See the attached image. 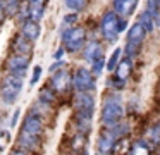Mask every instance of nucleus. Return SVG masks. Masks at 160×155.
<instances>
[{
  "instance_id": "0eeeda50",
  "label": "nucleus",
  "mask_w": 160,
  "mask_h": 155,
  "mask_svg": "<svg viewBox=\"0 0 160 155\" xmlns=\"http://www.w3.org/2000/svg\"><path fill=\"white\" fill-rule=\"evenodd\" d=\"M72 86L76 91H93L97 86L95 74L88 67H78L72 76Z\"/></svg>"
},
{
  "instance_id": "c756f323",
  "label": "nucleus",
  "mask_w": 160,
  "mask_h": 155,
  "mask_svg": "<svg viewBox=\"0 0 160 155\" xmlns=\"http://www.w3.org/2000/svg\"><path fill=\"white\" fill-rule=\"evenodd\" d=\"M42 72H43V69L40 67V65H36L35 69H33V74H31V79H29V86H36V83L40 81V78H42Z\"/></svg>"
},
{
  "instance_id": "f8f14e48",
  "label": "nucleus",
  "mask_w": 160,
  "mask_h": 155,
  "mask_svg": "<svg viewBox=\"0 0 160 155\" xmlns=\"http://www.w3.org/2000/svg\"><path fill=\"white\" fill-rule=\"evenodd\" d=\"M105 57V50L103 47H102L98 41H88L86 45H84L83 48V59L88 62V64H93L95 60H98V59Z\"/></svg>"
},
{
  "instance_id": "e433bc0d",
  "label": "nucleus",
  "mask_w": 160,
  "mask_h": 155,
  "mask_svg": "<svg viewBox=\"0 0 160 155\" xmlns=\"http://www.w3.org/2000/svg\"><path fill=\"white\" fill-rule=\"evenodd\" d=\"M2 134H4V129H2V124H0V138H2Z\"/></svg>"
},
{
  "instance_id": "5701e85b",
  "label": "nucleus",
  "mask_w": 160,
  "mask_h": 155,
  "mask_svg": "<svg viewBox=\"0 0 160 155\" xmlns=\"http://www.w3.org/2000/svg\"><path fill=\"white\" fill-rule=\"evenodd\" d=\"M138 23L141 24L143 28H145L146 33H150V31H153V28H155V17L152 16V14L148 12V10H143L141 14L138 16Z\"/></svg>"
},
{
  "instance_id": "393cba45",
  "label": "nucleus",
  "mask_w": 160,
  "mask_h": 155,
  "mask_svg": "<svg viewBox=\"0 0 160 155\" xmlns=\"http://www.w3.org/2000/svg\"><path fill=\"white\" fill-rule=\"evenodd\" d=\"M64 3H66V7L71 9L72 12H81V10L88 5V0H66Z\"/></svg>"
},
{
  "instance_id": "a211bd4d",
  "label": "nucleus",
  "mask_w": 160,
  "mask_h": 155,
  "mask_svg": "<svg viewBox=\"0 0 160 155\" xmlns=\"http://www.w3.org/2000/svg\"><path fill=\"white\" fill-rule=\"evenodd\" d=\"M86 143H88L86 134H84V133H78V131H76V134H72V138H71V141H69L71 150L76 152L78 155H79L81 152H84V147H86Z\"/></svg>"
},
{
  "instance_id": "f03ea898",
  "label": "nucleus",
  "mask_w": 160,
  "mask_h": 155,
  "mask_svg": "<svg viewBox=\"0 0 160 155\" xmlns=\"http://www.w3.org/2000/svg\"><path fill=\"white\" fill-rule=\"evenodd\" d=\"M22 88H24V78H19V76L7 72V76H4V79L0 83V98H2V102L5 105L16 103Z\"/></svg>"
},
{
  "instance_id": "9d476101",
  "label": "nucleus",
  "mask_w": 160,
  "mask_h": 155,
  "mask_svg": "<svg viewBox=\"0 0 160 155\" xmlns=\"http://www.w3.org/2000/svg\"><path fill=\"white\" fill-rule=\"evenodd\" d=\"M48 85L55 90L57 93H66L72 86V76L67 69H59V71L52 72V78L48 79Z\"/></svg>"
},
{
  "instance_id": "6ab92c4d",
  "label": "nucleus",
  "mask_w": 160,
  "mask_h": 155,
  "mask_svg": "<svg viewBox=\"0 0 160 155\" xmlns=\"http://www.w3.org/2000/svg\"><path fill=\"white\" fill-rule=\"evenodd\" d=\"M38 100L43 102V103H47V105H53V103L57 102V91L50 85H47V86H43V88L40 90Z\"/></svg>"
},
{
  "instance_id": "1a4fd4ad",
  "label": "nucleus",
  "mask_w": 160,
  "mask_h": 155,
  "mask_svg": "<svg viewBox=\"0 0 160 155\" xmlns=\"http://www.w3.org/2000/svg\"><path fill=\"white\" fill-rule=\"evenodd\" d=\"M31 64V57L29 55H22V54H12L11 57L5 62V69H7L9 74L19 76V78H24L28 67Z\"/></svg>"
},
{
  "instance_id": "c85d7f7f",
  "label": "nucleus",
  "mask_w": 160,
  "mask_h": 155,
  "mask_svg": "<svg viewBox=\"0 0 160 155\" xmlns=\"http://www.w3.org/2000/svg\"><path fill=\"white\" fill-rule=\"evenodd\" d=\"M105 57H102V59H98V60H95L93 64H91V72H93L95 76H100L102 72H103V69H105Z\"/></svg>"
},
{
  "instance_id": "4c0bfd02",
  "label": "nucleus",
  "mask_w": 160,
  "mask_h": 155,
  "mask_svg": "<svg viewBox=\"0 0 160 155\" xmlns=\"http://www.w3.org/2000/svg\"><path fill=\"white\" fill-rule=\"evenodd\" d=\"M21 2H28V0H21Z\"/></svg>"
},
{
  "instance_id": "7ed1b4c3",
  "label": "nucleus",
  "mask_w": 160,
  "mask_h": 155,
  "mask_svg": "<svg viewBox=\"0 0 160 155\" xmlns=\"http://www.w3.org/2000/svg\"><path fill=\"white\" fill-rule=\"evenodd\" d=\"M86 45V29L81 26H72L64 29L62 33V47L69 54H78Z\"/></svg>"
},
{
  "instance_id": "4be33fe9",
  "label": "nucleus",
  "mask_w": 160,
  "mask_h": 155,
  "mask_svg": "<svg viewBox=\"0 0 160 155\" xmlns=\"http://www.w3.org/2000/svg\"><path fill=\"white\" fill-rule=\"evenodd\" d=\"M107 129L110 131V133L114 134L117 140H124V138L129 134V131H131V126H129L128 122H124V121H121V122H117L115 126L107 127Z\"/></svg>"
},
{
  "instance_id": "473e14b6",
  "label": "nucleus",
  "mask_w": 160,
  "mask_h": 155,
  "mask_svg": "<svg viewBox=\"0 0 160 155\" xmlns=\"http://www.w3.org/2000/svg\"><path fill=\"white\" fill-rule=\"evenodd\" d=\"M62 67H66V62H64V60H57L55 64L50 65V72H55V71H59V69H62Z\"/></svg>"
},
{
  "instance_id": "7c9ffc66",
  "label": "nucleus",
  "mask_w": 160,
  "mask_h": 155,
  "mask_svg": "<svg viewBox=\"0 0 160 155\" xmlns=\"http://www.w3.org/2000/svg\"><path fill=\"white\" fill-rule=\"evenodd\" d=\"M129 26V23H128V17H121L119 16V21H117V31H119V34L122 33V31L126 29V28Z\"/></svg>"
},
{
  "instance_id": "f704fd0d",
  "label": "nucleus",
  "mask_w": 160,
  "mask_h": 155,
  "mask_svg": "<svg viewBox=\"0 0 160 155\" xmlns=\"http://www.w3.org/2000/svg\"><path fill=\"white\" fill-rule=\"evenodd\" d=\"M11 155H29V152L28 150H24V148H16V150H12L11 152Z\"/></svg>"
},
{
  "instance_id": "412c9836",
  "label": "nucleus",
  "mask_w": 160,
  "mask_h": 155,
  "mask_svg": "<svg viewBox=\"0 0 160 155\" xmlns=\"http://www.w3.org/2000/svg\"><path fill=\"white\" fill-rule=\"evenodd\" d=\"M91 121L93 117H84V116H74V127L78 133L88 134L91 131Z\"/></svg>"
},
{
  "instance_id": "bb28decb",
  "label": "nucleus",
  "mask_w": 160,
  "mask_h": 155,
  "mask_svg": "<svg viewBox=\"0 0 160 155\" xmlns=\"http://www.w3.org/2000/svg\"><path fill=\"white\" fill-rule=\"evenodd\" d=\"M107 85L110 86L114 91H119V90H124V86H126V81L124 79H121V78H117V76H112V78H108V81H107Z\"/></svg>"
},
{
  "instance_id": "2eb2a0df",
  "label": "nucleus",
  "mask_w": 160,
  "mask_h": 155,
  "mask_svg": "<svg viewBox=\"0 0 160 155\" xmlns=\"http://www.w3.org/2000/svg\"><path fill=\"white\" fill-rule=\"evenodd\" d=\"M21 34H24L26 38H29L31 41H36L42 34V28H40V23L38 21H33V19H28L21 24Z\"/></svg>"
},
{
  "instance_id": "423d86ee",
  "label": "nucleus",
  "mask_w": 160,
  "mask_h": 155,
  "mask_svg": "<svg viewBox=\"0 0 160 155\" xmlns=\"http://www.w3.org/2000/svg\"><path fill=\"white\" fill-rule=\"evenodd\" d=\"M117 21H119V16L115 12H105L103 17L100 21V33L103 36L105 41L108 43H115L119 38V31H117Z\"/></svg>"
},
{
  "instance_id": "ddd939ff",
  "label": "nucleus",
  "mask_w": 160,
  "mask_h": 155,
  "mask_svg": "<svg viewBox=\"0 0 160 155\" xmlns=\"http://www.w3.org/2000/svg\"><path fill=\"white\" fill-rule=\"evenodd\" d=\"M12 52H14V54H22V55H31L33 41L29 40V38H26L24 34L19 33L18 36H14V40H12Z\"/></svg>"
},
{
  "instance_id": "c9c22d12",
  "label": "nucleus",
  "mask_w": 160,
  "mask_h": 155,
  "mask_svg": "<svg viewBox=\"0 0 160 155\" xmlns=\"http://www.w3.org/2000/svg\"><path fill=\"white\" fill-rule=\"evenodd\" d=\"M4 16H5V2L4 0H0V23H2Z\"/></svg>"
},
{
  "instance_id": "dca6fc26",
  "label": "nucleus",
  "mask_w": 160,
  "mask_h": 155,
  "mask_svg": "<svg viewBox=\"0 0 160 155\" xmlns=\"http://www.w3.org/2000/svg\"><path fill=\"white\" fill-rule=\"evenodd\" d=\"M129 155H153L152 145L148 143L146 138H138L132 141L131 148H129Z\"/></svg>"
},
{
  "instance_id": "9b49d317",
  "label": "nucleus",
  "mask_w": 160,
  "mask_h": 155,
  "mask_svg": "<svg viewBox=\"0 0 160 155\" xmlns=\"http://www.w3.org/2000/svg\"><path fill=\"white\" fill-rule=\"evenodd\" d=\"M117 143H119V140L108 129L102 131V133L98 134V140H97V153L98 155L114 153L115 148H117Z\"/></svg>"
},
{
  "instance_id": "2f4dec72",
  "label": "nucleus",
  "mask_w": 160,
  "mask_h": 155,
  "mask_svg": "<svg viewBox=\"0 0 160 155\" xmlns=\"http://www.w3.org/2000/svg\"><path fill=\"white\" fill-rule=\"evenodd\" d=\"M19 116H21V110L16 109V110H14V114H12V117H11V124H9V126L14 127L16 124H18V121H19Z\"/></svg>"
},
{
  "instance_id": "4468645a",
  "label": "nucleus",
  "mask_w": 160,
  "mask_h": 155,
  "mask_svg": "<svg viewBox=\"0 0 160 155\" xmlns=\"http://www.w3.org/2000/svg\"><path fill=\"white\" fill-rule=\"evenodd\" d=\"M136 3L138 0H112V5H114V12L121 17H128L134 12Z\"/></svg>"
},
{
  "instance_id": "20e7f679",
  "label": "nucleus",
  "mask_w": 160,
  "mask_h": 155,
  "mask_svg": "<svg viewBox=\"0 0 160 155\" xmlns=\"http://www.w3.org/2000/svg\"><path fill=\"white\" fill-rule=\"evenodd\" d=\"M145 36H146V31L139 23H134L132 26H129L128 40H126V47H124V54H126L124 57H129V59L136 57L143 41H145Z\"/></svg>"
},
{
  "instance_id": "6e6552de",
  "label": "nucleus",
  "mask_w": 160,
  "mask_h": 155,
  "mask_svg": "<svg viewBox=\"0 0 160 155\" xmlns=\"http://www.w3.org/2000/svg\"><path fill=\"white\" fill-rule=\"evenodd\" d=\"M43 129H45L43 119L40 116H36V114L29 112V114H26L24 121H22V127L19 129V133L26 134V136H31V138H36V140H42Z\"/></svg>"
},
{
  "instance_id": "58836bf2",
  "label": "nucleus",
  "mask_w": 160,
  "mask_h": 155,
  "mask_svg": "<svg viewBox=\"0 0 160 155\" xmlns=\"http://www.w3.org/2000/svg\"><path fill=\"white\" fill-rule=\"evenodd\" d=\"M158 3H160V0H158Z\"/></svg>"
},
{
  "instance_id": "39448f33",
  "label": "nucleus",
  "mask_w": 160,
  "mask_h": 155,
  "mask_svg": "<svg viewBox=\"0 0 160 155\" xmlns=\"http://www.w3.org/2000/svg\"><path fill=\"white\" fill-rule=\"evenodd\" d=\"M72 107L76 116L93 117V112H95L93 91H76V95L72 98Z\"/></svg>"
},
{
  "instance_id": "aec40b11",
  "label": "nucleus",
  "mask_w": 160,
  "mask_h": 155,
  "mask_svg": "<svg viewBox=\"0 0 160 155\" xmlns=\"http://www.w3.org/2000/svg\"><path fill=\"white\" fill-rule=\"evenodd\" d=\"M146 140L152 147L160 148V121L158 122H153L152 126L146 129Z\"/></svg>"
},
{
  "instance_id": "b1692460",
  "label": "nucleus",
  "mask_w": 160,
  "mask_h": 155,
  "mask_svg": "<svg viewBox=\"0 0 160 155\" xmlns=\"http://www.w3.org/2000/svg\"><path fill=\"white\" fill-rule=\"evenodd\" d=\"M122 54H124V48H121V47L114 48V52H112L110 59H108V60H107V64H105L107 71H110V72H114V71H115L117 64L121 62V59H122Z\"/></svg>"
},
{
  "instance_id": "a878e982",
  "label": "nucleus",
  "mask_w": 160,
  "mask_h": 155,
  "mask_svg": "<svg viewBox=\"0 0 160 155\" xmlns=\"http://www.w3.org/2000/svg\"><path fill=\"white\" fill-rule=\"evenodd\" d=\"M145 9L148 10L155 19H158V17H160V3H158V0H146V7H145Z\"/></svg>"
},
{
  "instance_id": "cd10ccee",
  "label": "nucleus",
  "mask_w": 160,
  "mask_h": 155,
  "mask_svg": "<svg viewBox=\"0 0 160 155\" xmlns=\"http://www.w3.org/2000/svg\"><path fill=\"white\" fill-rule=\"evenodd\" d=\"M78 17H79V14L78 12H71V14H66V16L62 17V28H72L74 23H78Z\"/></svg>"
},
{
  "instance_id": "f3484780",
  "label": "nucleus",
  "mask_w": 160,
  "mask_h": 155,
  "mask_svg": "<svg viewBox=\"0 0 160 155\" xmlns=\"http://www.w3.org/2000/svg\"><path fill=\"white\" fill-rule=\"evenodd\" d=\"M115 76L121 79H124V81H128V78L131 76L132 72V59L129 57H122L121 62L117 64V67H115Z\"/></svg>"
},
{
  "instance_id": "f257e3e1",
  "label": "nucleus",
  "mask_w": 160,
  "mask_h": 155,
  "mask_svg": "<svg viewBox=\"0 0 160 155\" xmlns=\"http://www.w3.org/2000/svg\"><path fill=\"white\" fill-rule=\"evenodd\" d=\"M124 117V107H122V96L119 91H110L103 96L100 119L105 127H112L121 122Z\"/></svg>"
},
{
  "instance_id": "72a5a7b5",
  "label": "nucleus",
  "mask_w": 160,
  "mask_h": 155,
  "mask_svg": "<svg viewBox=\"0 0 160 155\" xmlns=\"http://www.w3.org/2000/svg\"><path fill=\"white\" fill-rule=\"evenodd\" d=\"M64 55H66V48L60 47V48H57V50H55V54H53V59H55V60H62Z\"/></svg>"
}]
</instances>
